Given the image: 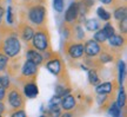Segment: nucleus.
Returning a JSON list of instances; mask_svg holds the SVG:
<instances>
[{"label":"nucleus","mask_w":127,"mask_h":117,"mask_svg":"<svg viewBox=\"0 0 127 117\" xmlns=\"http://www.w3.org/2000/svg\"><path fill=\"white\" fill-rule=\"evenodd\" d=\"M31 47L38 50L40 52H52L51 49V37L48 30L44 26H39L38 30L34 31V34L31 39Z\"/></svg>","instance_id":"f257e3e1"},{"label":"nucleus","mask_w":127,"mask_h":117,"mask_svg":"<svg viewBox=\"0 0 127 117\" xmlns=\"http://www.w3.org/2000/svg\"><path fill=\"white\" fill-rule=\"evenodd\" d=\"M21 50V44L17 36H6L5 37L2 45H1V51L4 52L8 58H14L20 53Z\"/></svg>","instance_id":"f03ea898"},{"label":"nucleus","mask_w":127,"mask_h":117,"mask_svg":"<svg viewBox=\"0 0 127 117\" xmlns=\"http://www.w3.org/2000/svg\"><path fill=\"white\" fill-rule=\"evenodd\" d=\"M28 21L34 26H44L46 19V7L40 4H35L28 8Z\"/></svg>","instance_id":"7ed1b4c3"},{"label":"nucleus","mask_w":127,"mask_h":117,"mask_svg":"<svg viewBox=\"0 0 127 117\" xmlns=\"http://www.w3.org/2000/svg\"><path fill=\"white\" fill-rule=\"evenodd\" d=\"M7 95V103L12 109H24L25 107V96L20 90H18L15 86L9 89Z\"/></svg>","instance_id":"20e7f679"},{"label":"nucleus","mask_w":127,"mask_h":117,"mask_svg":"<svg viewBox=\"0 0 127 117\" xmlns=\"http://www.w3.org/2000/svg\"><path fill=\"white\" fill-rule=\"evenodd\" d=\"M46 68L47 70L53 73L54 76H57L59 79H63L64 75H65V70L64 69V63L63 60L59 58V57H52V58L47 59V63H46Z\"/></svg>","instance_id":"39448f33"},{"label":"nucleus","mask_w":127,"mask_h":117,"mask_svg":"<svg viewBox=\"0 0 127 117\" xmlns=\"http://www.w3.org/2000/svg\"><path fill=\"white\" fill-rule=\"evenodd\" d=\"M38 68L39 65H36L35 63H33L32 60H26L24 65L20 69V78H25L26 81H34V78L38 75Z\"/></svg>","instance_id":"423d86ee"},{"label":"nucleus","mask_w":127,"mask_h":117,"mask_svg":"<svg viewBox=\"0 0 127 117\" xmlns=\"http://www.w3.org/2000/svg\"><path fill=\"white\" fill-rule=\"evenodd\" d=\"M66 52L72 59H79L84 56V44L81 43H73L67 41L66 45Z\"/></svg>","instance_id":"0eeeda50"},{"label":"nucleus","mask_w":127,"mask_h":117,"mask_svg":"<svg viewBox=\"0 0 127 117\" xmlns=\"http://www.w3.org/2000/svg\"><path fill=\"white\" fill-rule=\"evenodd\" d=\"M101 51V46L94 39H90L84 44V54L88 58H94Z\"/></svg>","instance_id":"6e6552de"},{"label":"nucleus","mask_w":127,"mask_h":117,"mask_svg":"<svg viewBox=\"0 0 127 117\" xmlns=\"http://www.w3.org/2000/svg\"><path fill=\"white\" fill-rule=\"evenodd\" d=\"M79 18V6H78V1H73L72 4L68 6L67 11L65 13V21L66 24H73L77 21Z\"/></svg>","instance_id":"1a4fd4ad"},{"label":"nucleus","mask_w":127,"mask_h":117,"mask_svg":"<svg viewBox=\"0 0 127 117\" xmlns=\"http://www.w3.org/2000/svg\"><path fill=\"white\" fill-rule=\"evenodd\" d=\"M23 94L25 97H27L30 99L35 98L39 95V89H38V85L34 83V81H28L26 83H24Z\"/></svg>","instance_id":"9d476101"},{"label":"nucleus","mask_w":127,"mask_h":117,"mask_svg":"<svg viewBox=\"0 0 127 117\" xmlns=\"http://www.w3.org/2000/svg\"><path fill=\"white\" fill-rule=\"evenodd\" d=\"M60 104H61V109L65 110V111H72L75 109V105H77V101H75V97L73 95H65L61 97V101H60Z\"/></svg>","instance_id":"9b49d317"},{"label":"nucleus","mask_w":127,"mask_h":117,"mask_svg":"<svg viewBox=\"0 0 127 117\" xmlns=\"http://www.w3.org/2000/svg\"><path fill=\"white\" fill-rule=\"evenodd\" d=\"M33 34H34V28L27 23H24L19 28V36L25 43H30Z\"/></svg>","instance_id":"f8f14e48"},{"label":"nucleus","mask_w":127,"mask_h":117,"mask_svg":"<svg viewBox=\"0 0 127 117\" xmlns=\"http://www.w3.org/2000/svg\"><path fill=\"white\" fill-rule=\"evenodd\" d=\"M95 89V92L98 95H109L114 91V86L115 83L114 82H104V83H99Z\"/></svg>","instance_id":"ddd939ff"},{"label":"nucleus","mask_w":127,"mask_h":117,"mask_svg":"<svg viewBox=\"0 0 127 117\" xmlns=\"http://www.w3.org/2000/svg\"><path fill=\"white\" fill-rule=\"evenodd\" d=\"M26 58H27L28 60H32V62L35 63L36 65H41V64L44 63V57H42V54L40 53V51L33 49V47H30V49L27 50Z\"/></svg>","instance_id":"4468645a"},{"label":"nucleus","mask_w":127,"mask_h":117,"mask_svg":"<svg viewBox=\"0 0 127 117\" xmlns=\"http://www.w3.org/2000/svg\"><path fill=\"white\" fill-rule=\"evenodd\" d=\"M108 43H109V46L111 47H114V49H119V47H121L126 44V38L125 36H121V34H117V33H114L112 34L111 37H108Z\"/></svg>","instance_id":"2eb2a0df"},{"label":"nucleus","mask_w":127,"mask_h":117,"mask_svg":"<svg viewBox=\"0 0 127 117\" xmlns=\"http://www.w3.org/2000/svg\"><path fill=\"white\" fill-rule=\"evenodd\" d=\"M99 56V59H98V62L99 64H106V63H112L114 60V54H113V50H112V52L108 51V50H104V51H100V53L98 54Z\"/></svg>","instance_id":"dca6fc26"},{"label":"nucleus","mask_w":127,"mask_h":117,"mask_svg":"<svg viewBox=\"0 0 127 117\" xmlns=\"http://www.w3.org/2000/svg\"><path fill=\"white\" fill-rule=\"evenodd\" d=\"M125 77H126V64L124 60H119L118 64V84L119 85H123L124 81H125Z\"/></svg>","instance_id":"f3484780"},{"label":"nucleus","mask_w":127,"mask_h":117,"mask_svg":"<svg viewBox=\"0 0 127 117\" xmlns=\"http://www.w3.org/2000/svg\"><path fill=\"white\" fill-rule=\"evenodd\" d=\"M88 82L93 86L98 85L100 83V77L98 75V72H96V69H94V68L88 69Z\"/></svg>","instance_id":"a211bd4d"},{"label":"nucleus","mask_w":127,"mask_h":117,"mask_svg":"<svg viewBox=\"0 0 127 117\" xmlns=\"http://www.w3.org/2000/svg\"><path fill=\"white\" fill-rule=\"evenodd\" d=\"M113 17H114V19H115V20H118V21L123 20L124 18H127V9H126V6H125V5H123V6H119L118 8L114 9Z\"/></svg>","instance_id":"6ab92c4d"},{"label":"nucleus","mask_w":127,"mask_h":117,"mask_svg":"<svg viewBox=\"0 0 127 117\" xmlns=\"http://www.w3.org/2000/svg\"><path fill=\"white\" fill-rule=\"evenodd\" d=\"M85 27H86L87 31L90 32H95L96 30H99L100 28V23L99 20H96V19H88L85 21Z\"/></svg>","instance_id":"aec40b11"},{"label":"nucleus","mask_w":127,"mask_h":117,"mask_svg":"<svg viewBox=\"0 0 127 117\" xmlns=\"http://www.w3.org/2000/svg\"><path fill=\"white\" fill-rule=\"evenodd\" d=\"M117 105H118L120 109H124L125 104H126V92H125V89L120 85L119 88V92H118V98H117Z\"/></svg>","instance_id":"412c9836"},{"label":"nucleus","mask_w":127,"mask_h":117,"mask_svg":"<svg viewBox=\"0 0 127 117\" xmlns=\"http://www.w3.org/2000/svg\"><path fill=\"white\" fill-rule=\"evenodd\" d=\"M108 114L113 117H119L121 115V109L117 105L115 102H111L108 104Z\"/></svg>","instance_id":"4be33fe9"},{"label":"nucleus","mask_w":127,"mask_h":117,"mask_svg":"<svg viewBox=\"0 0 127 117\" xmlns=\"http://www.w3.org/2000/svg\"><path fill=\"white\" fill-rule=\"evenodd\" d=\"M94 40L98 41L99 44H104L105 41L107 40V36H106V33L102 28H99V30H96V32L94 33Z\"/></svg>","instance_id":"5701e85b"},{"label":"nucleus","mask_w":127,"mask_h":117,"mask_svg":"<svg viewBox=\"0 0 127 117\" xmlns=\"http://www.w3.org/2000/svg\"><path fill=\"white\" fill-rule=\"evenodd\" d=\"M8 63H9V58L4 52H0V72H4L7 70Z\"/></svg>","instance_id":"b1692460"},{"label":"nucleus","mask_w":127,"mask_h":117,"mask_svg":"<svg viewBox=\"0 0 127 117\" xmlns=\"http://www.w3.org/2000/svg\"><path fill=\"white\" fill-rule=\"evenodd\" d=\"M96 14H98V17H99L101 20H104V21H108L109 19H111V13H109L108 11H106L104 7H98L96 9Z\"/></svg>","instance_id":"393cba45"},{"label":"nucleus","mask_w":127,"mask_h":117,"mask_svg":"<svg viewBox=\"0 0 127 117\" xmlns=\"http://www.w3.org/2000/svg\"><path fill=\"white\" fill-rule=\"evenodd\" d=\"M64 6H65V0H53V8L58 13H61L64 11Z\"/></svg>","instance_id":"a878e982"},{"label":"nucleus","mask_w":127,"mask_h":117,"mask_svg":"<svg viewBox=\"0 0 127 117\" xmlns=\"http://www.w3.org/2000/svg\"><path fill=\"white\" fill-rule=\"evenodd\" d=\"M102 30H104L105 33H106V36H107V39H108V37H111L112 34H114V33H115V30H114V27L112 26V24H111V23L105 24L104 27H102Z\"/></svg>","instance_id":"bb28decb"},{"label":"nucleus","mask_w":127,"mask_h":117,"mask_svg":"<svg viewBox=\"0 0 127 117\" xmlns=\"http://www.w3.org/2000/svg\"><path fill=\"white\" fill-rule=\"evenodd\" d=\"M6 17H7V18H6L7 19V24H8V25H13L14 24V17H13V9H12V6H8Z\"/></svg>","instance_id":"cd10ccee"},{"label":"nucleus","mask_w":127,"mask_h":117,"mask_svg":"<svg viewBox=\"0 0 127 117\" xmlns=\"http://www.w3.org/2000/svg\"><path fill=\"white\" fill-rule=\"evenodd\" d=\"M0 85L4 88H9L11 86V81H9L8 76H0Z\"/></svg>","instance_id":"c85d7f7f"},{"label":"nucleus","mask_w":127,"mask_h":117,"mask_svg":"<svg viewBox=\"0 0 127 117\" xmlns=\"http://www.w3.org/2000/svg\"><path fill=\"white\" fill-rule=\"evenodd\" d=\"M119 28H120V32L124 36L127 33V18H124L123 20L119 21Z\"/></svg>","instance_id":"c756f323"},{"label":"nucleus","mask_w":127,"mask_h":117,"mask_svg":"<svg viewBox=\"0 0 127 117\" xmlns=\"http://www.w3.org/2000/svg\"><path fill=\"white\" fill-rule=\"evenodd\" d=\"M13 117H26V113L24 109H15V111L11 114Z\"/></svg>","instance_id":"7c9ffc66"},{"label":"nucleus","mask_w":127,"mask_h":117,"mask_svg":"<svg viewBox=\"0 0 127 117\" xmlns=\"http://www.w3.org/2000/svg\"><path fill=\"white\" fill-rule=\"evenodd\" d=\"M6 88H4V86L0 85V102H2L5 98H6Z\"/></svg>","instance_id":"2f4dec72"},{"label":"nucleus","mask_w":127,"mask_h":117,"mask_svg":"<svg viewBox=\"0 0 127 117\" xmlns=\"http://www.w3.org/2000/svg\"><path fill=\"white\" fill-rule=\"evenodd\" d=\"M81 1H82V2H84L85 5H86L88 8H90L91 6H93V5H94V0H81Z\"/></svg>","instance_id":"473e14b6"},{"label":"nucleus","mask_w":127,"mask_h":117,"mask_svg":"<svg viewBox=\"0 0 127 117\" xmlns=\"http://www.w3.org/2000/svg\"><path fill=\"white\" fill-rule=\"evenodd\" d=\"M100 2H102L104 5H112L114 4V0H99Z\"/></svg>","instance_id":"72a5a7b5"},{"label":"nucleus","mask_w":127,"mask_h":117,"mask_svg":"<svg viewBox=\"0 0 127 117\" xmlns=\"http://www.w3.org/2000/svg\"><path fill=\"white\" fill-rule=\"evenodd\" d=\"M4 13H5V9H4V7H2V6L0 5V24H1V20H2Z\"/></svg>","instance_id":"f704fd0d"},{"label":"nucleus","mask_w":127,"mask_h":117,"mask_svg":"<svg viewBox=\"0 0 127 117\" xmlns=\"http://www.w3.org/2000/svg\"><path fill=\"white\" fill-rule=\"evenodd\" d=\"M5 105H4V103H2V102H0V114H1V115H2V114H4V111H5Z\"/></svg>","instance_id":"c9c22d12"},{"label":"nucleus","mask_w":127,"mask_h":117,"mask_svg":"<svg viewBox=\"0 0 127 117\" xmlns=\"http://www.w3.org/2000/svg\"><path fill=\"white\" fill-rule=\"evenodd\" d=\"M25 1H31V0H25Z\"/></svg>","instance_id":"e433bc0d"},{"label":"nucleus","mask_w":127,"mask_h":117,"mask_svg":"<svg viewBox=\"0 0 127 117\" xmlns=\"http://www.w3.org/2000/svg\"><path fill=\"white\" fill-rule=\"evenodd\" d=\"M0 1H1V0H0Z\"/></svg>","instance_id":"4c0bfd02"}]
</instances>
